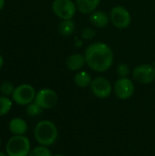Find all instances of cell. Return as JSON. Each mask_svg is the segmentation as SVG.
<instances>
[{"label":"cell","mask_w":155,"mask_h":156,"mask_svg":"<svg viewBox=\"0 0 155 156\" xmlns=\"http://www.w3.org/2000/svg\"><path fill=\"white\" fill-rule=\"evenodd\" d=\"M84 56L89 68L100 73L109 70L114 60L112 49L103 42H94L88 46Z\"/></svg>","instance_id":"1"},{"label":"cell","mask_w":155,"mask_h":156,"mask_svg":"<svg viewBox=\"0 0 155 156\" xmlns=\"http://www.w3.org/2000/svg\"><path fill=\"white\" fill-rule=\"evenodd\" d=\"M36 141L43 146H50L56 143L58 135L56 125L48 120L39 122L34 130Z\"/></svg>","instance_id":"2"},{"label":"cell","mask_w":155,"mask_h":156,"mask_svg":"<svg viewBox=\"0 0 155 156\" xmlns=\"http://www.w3.org/2000/svg\"><path fill=\"white\" fill-rule=\"evenodd\" d=\"M28 156H53L51 152L47 148V146H37L30 151Z\"/></svg>","instance_id":"18"},{"label":"cell","mask_w":155,"mask_h":156,"mask_svg":"<svg viewBox=\"0 0 155 156\" xmlns=\"http://www.w3.org/2000/svg\"><path fill=\"white\" fill-rule=\"evenodd\" d=\"M15 89H14V86L11 82L9 81H5L1 84L0 86V92L4 95V96H10L13 94Z\"/></svg>","instance_id":"20"},{"label":"cell","mask_w":155,"mask_h":156,"mask_svg":"<svg viewBox=\"0 0 155 156\" xmlns=\"http://www.w3.org/2000/svg\"><path fill=\"white\" fill-rule=\"evenodd\" d=\"M4 5H5V0H0V10L3 9Z\"/></svg>","instance_id":"23"},{"label":"cell","mask_w":155,"mask_h":156,"mask_svg":"<svg viewBox=\"0 0 155 156\" xmlns=\"http://www.w3.org/2000/svg\"><path fill=\"white\" fill-rule=\"evenodd\" d=\"M3 64H4V59H3V57H2V56L0 55V69L2 68Z\"/></svg>","instance_id":"24"},{"label":"cell","mask_w":155,"mask_h":156,"mask_svg":"<svg viewBox=\"0 0 155 156\" xmlns=\"http://www.w3.org/2000/svg\"><path fill=\"white\" fill-rule=\"evenodd\" d=\"M36 94V90L31 85L22 84L15 89L12 94V99L16 104L27 105L34 101Z\"/></svg>","instance_id":"6"},{"label":"cell","mask_w":155,"mask_h":156,"mask_svg":"<svg viewBox=\"0 0 155 156\" xmlns=\"http://www.w3.org/2000/svg\"><path fill=\"white\" fill-rule=\"evenodd\" d=\"M90 90L94 96L100 99L108 98L112 92V86L111 82L103 77H97L92 80Z\"/></svg>","instance_id":"9"},{"label":"cell","mask_w":155,"mask_h":156,"mask_svg":"<svg viewBox=\"0 0 155 156\" xmlns=\"http://www.w3.org/2000/svg\"><path fill=\"white\" fill-rule=\"evenodd\" d=\"M12 108V101L6 96H0V116L7 114Z\"/></svg>","instance_id":"17"},{"label":"cell","mask_w":155,"mask_h":156,"mask_svg":"<svg viewBox=\"0 0 155 156\" xmlns=\"http://www.w3.org/2000/svg\"><path fill=\"white\" fill-rule=\"evenodd\" d=\"M111 22L118 29H125L132 23V16L128 9L122 5H115L110 13Z\"/></svg>","instance_id":"5"},{"label":"cell","mask_w":155,"mask_h":156,"mask_svg":"<svg viewBox=\"0 0 155 156\" xmlns=\"http://www.w3.org/2000/svg\"><path fill=\"white\" fill-rule=\"evenodd\" d=\"M96 30L92 27H84L81 31V38L86 40H90L96 37Z\"/></svg>","instance_id":"21"},{"label":"cell","mask_w":155,"mask_h":156,"mask_svg":"<svg viewBox=\"0 0 155 156\" xmlns=\"http://www.w3.org/2000/svg\"><path fill=\"white\" fill-rule=\"evenodd\" d=\"M42 111H43V109L40 106H38L35 101L27 104L26 105V112L27 115L32 116V117L39 115L42 112Z\"/></svg>","instance_id":"19"},{"label":"cell","mask_w":155,"mask_h":156,"mask_svg":"<svg viewBox=\"0 0 155 156\" xmlns=\"http://www.w3.org/2000/svg\"><path fill=\"white\" fill-rule=\"evenodd\" d=\"M130 72H131V69H130L129 65L126 64V63H121L117 67V74L121 78L128 77V75L130 74Z\"/></svg>","instance_id":"22"},{"label":"cell","mask_w":155,"mask_h":156,"mask_svg":"<svg viewBox=\"0 0 155 156\" xmlns=\"http://www.w3.org/2000/svg\"><path fill=\"white\" fill-rule=\"evenodd\" d=\"M54 156H65V155H63V154H56V155H54Z\"/></svg>","instance_id":"26"},{"label":"cell","mask_w":155,"mask_h":156,"mask_svg":"<svg viewBox=\"0 0 155 156\" xmlns=\"http://www.w3.org/2000/svg\"><path fill=\"white\" fill-rule=\"evenodd\" d=\"M134 80L141 84H150L155 80V67L152 64H142L132 70Z\"/></svg>","instance_id":"8"},{"label":"cell","mask_w":155,"mask_h":156,"mask_svg":"<svg viewBox=\"0 0 155 156\" xmlns=\"http://www.w3.org/2000/svg\"><path fill=\"white\" fill-rule=\"evenodd\" d=\"M86 64L85 56L80 53H74L66 59V67L71 71H79Z\"/></svg>","instance_id":"11"},{"label":"cell","mask_w":155,"mask_h":156,"mask_svg":"<svg viewBox=\"0 0 155 156\" xmlns=\"http://www.w3.org/2000/svg\"><path fill=\"white\" fill-rule=\"evenodd\" d=\"M58 30L61 33V35L65 36V37H69L70 36L74 30H75V24L72 21V19H69V20H62L58 26Z\"/></svg>","instance_id":"16"},{"label":"cell","mask_w":155,"mask_h":156,"mask_svg":"<svg viewBox=\"0 0 155 156\" xmlns=\"http://www.w3.org/2000/svg\"><path fill=\"white\" fill-rule=\"evenodd\" d=\"M8 128L14 135H24L27 131V124L22 118H14L9 122Z\"/></svg>","instance_id":"14"},{"label":"cell","mask_w":155,"mask_h":156,"mask_svg":"<svg viewBox=\"0 0 155 156\" xmlns=\"http://www.w3.org/2000/svg\"><path fill=\"white\" fill-rule=\"evenodd\" d=\"M0 156H7V154H5L4 152H0Z\"/></svg>","instance_id":"25"},{"label":"cell","mask_w":155,"mask_h":156,"mask_svg":"<svg viewBox=\"0 0 155 156\" xmlns=\"http://www.w3.org/2000/svg\"><path fill=\"white\" fill-rule=\"evenodd\" d=\"M75 3L79 12L83 15H90L96 11L100 0H76Z\"/></svg>","instance_id":"13"},{"label":"cell","mask_w":155,"mask_h":156,"mask_svg":"<svg viewBox=\"0 0 155 156\" xmlns=\"http://www.w3.org/2000/svg\"><path fill=\"white\" fill-rule=\"evenodd\" d=\"M90 22L97 28H103L107 27L111 21L110 16L103 11L96 10L93 13H91L89 16Z\"/></svg>","instance_id":"12"},{"label":"cell","mask_w":155,"mask_h":156,"mask_svg":"<svg viewBox=\"0 0 155 156\" xmlns=\"http://www.w3.org/2000/svg\"><path fill=\"white\" fill-rule=\"evenodd\" d=\"M114 93L120 100H128L134 93V84L129 78H120L114 84Z\"/></svg>","instance_id":"10"},{"label":"cell","mask_w":155,"mask_h":156,"mask_svg":"<svg viewBox=\"0 0 155 156\" xmlns=\"http://www.w3.org/2000/svg\"><path fill=\"white\" fill-rule=\"evenodd\" d=\"M31 144L27 137L14 135L6 143L5 152L7 156H28Z\"/></svg>","instance_id":"3"},{"label":"cell","mask_w":155,"mask_h":156,"mask_svg":"<svg viewBox=\"0 0 155 156\" xmlns=\"http://www.w3.org/2000/svg\"><path fill=\"white\" fill-rule=\"evenodd\" d=\"M0 146H1V138H0Z\"/></svg>","instance_id":"27"},{"label":"cell","mask_w":155,"mask_h":156,"mask_svg":"<svg viewBox=\"0 0 155 156\" xmlns=\"http://www.w3.org/2000/svg\"><path fill=\"white\" fill-rule=\"evenodd\" d=\"M92 81L91 76L84 70L78 71L74 76V82L79 88H87L90 86Z\"/></svg>","instance_id":"15"},{"label":"cell","mask_w":155,"mask_h":156,"mask_svg":"<svg viewBox=\"0 0 155 156\" xmlns=\"http://www.w3.org/2000/svg\"><path fill=\"white\" fill-rule=\"evenodd\" d=\"M77 10L76 3L72 0H54L52 3L53 13L61 20L72 19Z\"/></svg>","instance_id":"4"},{"label":"cell","mask_w":155,"mask_h":156,"mask_svg":"<svg viewBox=\"0 0 155 156\" xmlns=\"http://www.w3.org/2000/svg\"><path fill=\"white\" fill-rule=\"evenodd\" d=\"M34 101L43 110H48L57 105L58 101V96L56 91L51 89H42L36 94Z\"/></svg>","instance_id":"7"}]
</instances>
